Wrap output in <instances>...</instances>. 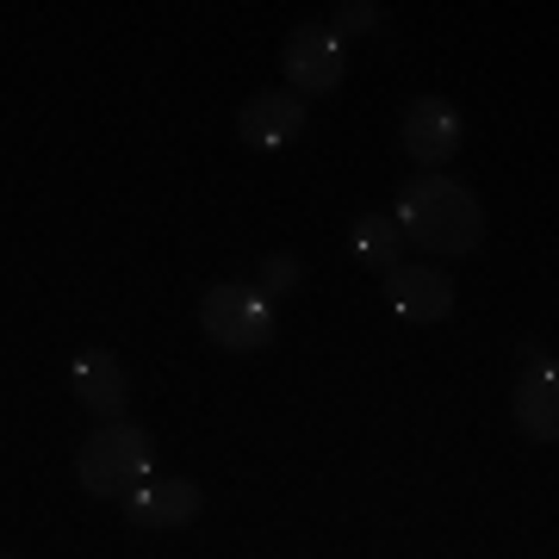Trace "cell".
<instances>
[{"label":"cell","mask_w":559,"mask_h":559,"mask_svg":"<svg viewBox=\"0 0 559 559\" xmlns=\"http://www.w3.org/2000/svg\"><path fill=\"white\" fill-rule=\"evenodd\" d=\"M399 237L411 242V249H423V255H473L485 242V212L479 200L460 187L454 175H411L399 187Z\"/></svg>","instance_id":"6da1fadb"},{"label":"cell","mask_w":559,"mask_h":559,"mask_svg":"<svg viewBox=\"0 0 559 559\" xmlns=\"http://www.w3.org/2000/svg\"><path fill=\"white\" fill-rule=\"evenodd\" d=\"M75 479H81L87 498L131 503L143 485L156 479V441H150V429H143V423H124V417L100 423L94 436L81 441Z\"/></svg>","instance_id":"7a4b0ae2"},{"label":"cell","mask_w":559,"mask_h":559,"mask_svg":"<svg viewBox=\"0 0 559 559\" xmlns=\"http://www.w3.org/2000/svg\"><path fill=\"white\" fill-rule=\"evenodd\" d=\"M274 305L261 299L249 280H218V286H205L200 299V330L218 348H230V355H255V348H267L274 342Z\"/></svg>","instance_id":"3957f363"},{"label":"cell","mask_w":559,"mask_h":559,"mask_svg":"<svg viewBox=\"0 0 559 559\" xmlns=\"http://www.w3.org/2000/svg\"><path fill=\"white\" fill-rule=\"evenodd\" d=\"M280 75H286V94L299 100H318V94H336L342 75H348V57H342V38L330 25H299L286 50H280Z\"/></svg>","instance_id":"277c9868"},{"label":"cell","mask_w":559,"mask_h":559,"mask_svg":"<svg viewBox=\"0 0 559 559\" xmlns=\"http://www.w3.org/2000/svg\"><path fill=\"white\" fill-rule=\"evenodd\" d=\"M516 429L540 448L559 441V380H554V355H540V342H522V380H516Z\"/></svg>","instance_id":"5b68a950"},{"label":"cell","mask_w":559,"mask_h":559,"mask_svg":"<svg viewBox=\"0 0 559 559\" xmlns=\"http://www.w3.org/2000/svg\"><path fill=\"white\" fill-rule=\"evenodd\" d=\"M399 143H404V156L417 162V175H441V162L460 150V112H454V100H441V94L411 100V112H404V124H399Z\"/></svg>","instance_id":"8992f818"},{"label":"cell","mask_w":559,"mask_h":559,"mask_svg":"<svg viewBox=\"0 0 559 559\" xmlns=\"http://www.w3.org/2000/svg\"><path fill=\"white\" fill-rule=\"evenodd\" d=\"M385 305L404 323H441V318H454V280L441 274V267L404 261L399 274H385Z\"/></svg>","instance_id":"52a82bcc"},{"label":"cell","mask_w":559,"mask_h":559,"mask_svg":"<svg viewBox=\"0 0 559 559\" xmlns=\"http://www.w3.org/2000/svg\"><path fill=\"white\" fill-rule=\"evenodd\" d=\"M69 392H75L81 411H94L100 423L124 417V399H131V380H124L119 355H106V348H81L69 360Z\"/></svg>","instance_id":"ba28073f"},{"label":"cell","mask_w":559,"mask_h":559,"mask_svg":"<svg viewBox=\"0 0 559 559\" xmlns=\"http://www.w3.org/2000/svg\"><path fill=\"white\" fill-rule=\"evenodd\" d=\"M299 131H305V100L286 94V87H261L237 112V138L249 150H280V143H293Z\"/></svg>","instance_id":"9c48e42d"},{"label":"cell","mask_w":559,"mask_h":559,"mask_svg":"<svg viewBox=\"0 0 559 559\" xmlns=\"http://www.w3.org/2000/svg\"><path fill=\"white\" fill-rule=\"evenodd\" d=\"M205 510V491L193 479H168V473H156V479L143 485L138 498L124 503V516L138 522V528H187V522H200Z\"/></svg>","instance_id":"30bf717a"},{"label":"cell","mask_w":559,"mask_h":559,"mask_svg":"<svg viewBox=\"0 0 559 559\" xmlns=\"http://www.w3.org/2000/svg\"><path fill=\"white\" fill-rule=\"evenodd\" d=\"M355 261L373 267L380 280L404 267V237H399V224L385 218V212H360L355 218Z\"/></svg>","instance_id":"8fae6325"},{"label":"cell","mask_w":559,"mask_h":559,"mask_svg":"<svg viewBox=\"0 0 559 559\" xmlns=\"http://www.w3.org/2000/svg\"><path fill=\"white\" fill-rule=\"evenodd\" d=\"M299 280H305V267H299L293 255H261V261H255V280H249V286H255L267 305H274L280 293H293Z\"/></svg>","instance_id":"7c38bea8"},{"label":"cell","mask_w":559,"mask_h":559,"mask_svg":"<svg viewBox=\"0 0 559 559\" xmlns=\"http://www.w3.org/2000/svg\"><path fill=\"white\" fill-rule=\"evenodd\" d=\"M380 13H385V7H373V0H342L330 32H336V38H360V32H373V25H380Z\"/></svg>","instance_id":"4fadbf2b"},{"label":"cell","mask_w":559,"mask_h":559,"mask_svg":"<svg viewBox=\"0 0 559 559\" xmlns=\"http://www.w3.org/2000/svg\"><path fill=\"white\" fill-rule=\"evenodd\" d=\"M0 559H13V554H0Z\"/></svg>","instance_id":"5bb4252c"}]
</instances>
